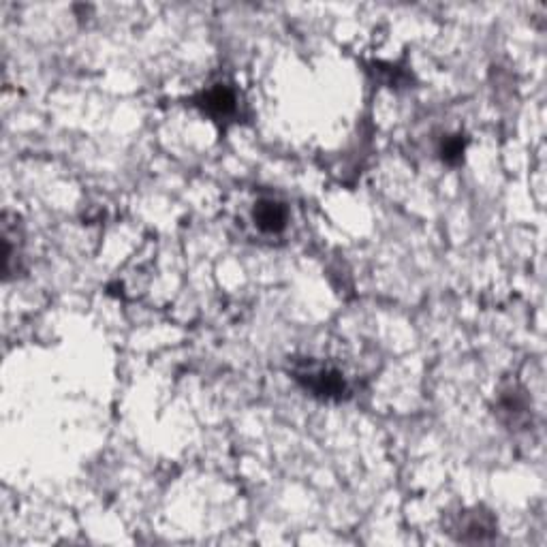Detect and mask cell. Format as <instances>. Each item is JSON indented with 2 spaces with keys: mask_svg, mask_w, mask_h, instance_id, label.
Wrapping results in <instances>:
<instances>
[{
  "mask_svg": "<svg viewBox=\"0 0 547 547\" xmlns=\"http://www.w3.org/2000/svg\"><path fill=\"white\" fill-rule=\"evenodd\" d=\"M291 377L306 394L325 402L347 400L351 387L345 374L336 366L317 362V359H295L291 368Z\"/></svg>",
  "mask_w": 547,
  "mask_h": 547,
  "instance_id": "6da1fadb",
  "label": "cell"
},
{
  "mask_svg": "<svg viewBox=\"0 0 547 547\" xmlns=\"http://www.w3.org/2000/svg\"><path fill=\"white\" fill-rule=\"evenodd\" d=\"M449 535L460 543H490L498 535V522L483 507L462 509L449 520Z\"/></svg>",
  "mask_w": 547,
  "mask_h": 547,
  "instance_id": "7a4b0ae2",
  "label": "cell"
},
{
  "mask_svg": "<svg viewBox=\"0 0 547 547\" xmlns=\"http://www.w3.org/2000/svg\"><path fill=\"white\" fill-rule=\"evenodd\" d=\"M193 105L201 114L210 116L216 122H229L238 116V95L236 90L227 84H212L203 88L199 95L193 99Z\"/></svg>",
  "mask_w": 547,
  "mask_h": 547,
  "instance_id": "3957f363",
  "label": "cell"
},
{
  "mask_svg": "<svg viewBox=\"0 0 547 547\" xmlns=\"http://www.w3.org/2000/svg\"><path fill=\"white\" fill-rule=\"evenodd\" d=\"M496 415L511 430H524L530 424V400L518 385L500 389L496 396Z\"/></svg>",
  "mask_w": 547,
  "mask_h": 547,
  "instance_id": "277c9868",
  "label": "cell"
},
{
  "mask_svg": "<svg viewBox=\"0 0 547 547\" xmlns=\"http://www.w3.org/2000/svg\"><path fill=\"white\" fill-rule=\"evenodd\" d=\"M253 221L259 231L268 233V236H278L287 229L289 210L283 201L274 197H261L253 206Z\"/></svg>",
  "mask_w": 547,
  "mask_h": 547,
  "instance_id": "5b68a950",
  "label": "cell"
},
{
  "mask_svg": "<svg viewBox=\"0 0 547 547\" xmlns=\"http://www.w3.org/2000/svg\"><path fill=\"white\" fill-rule=\"evenodd\" d=\"M466 137L462 133L456 135H447L441 139L439 144V156L441 161L449 167H458L464 163V154H466Z\"/></svg>",
  "mask_w": 547,
  "mask_h": 547,
  "instance_id": "8992f818",
  "label": "cell"
},
{
  "mask_svg": "<svg viewBox=\"0 0 547 547\" xmlns=\"http://www.w3.org/2000/svg\"><path fill=\"white\" fill-rule=\"evenodd\" d=\"M377 71H379L381 80L387 86L398 88V86L409 84V73H406L404 69H400L398 65H389V62H377Z\"/></svg>",
  "mask_w": 547,
  "mask_h": 547,
  "instance_id": "52a82bcc",
  "label": "cell"
}]
</instances>
